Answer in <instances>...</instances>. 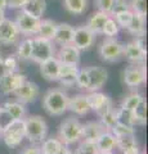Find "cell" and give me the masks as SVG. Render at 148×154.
I'll list each match as a JSON object with an SVG mask.
<instances>
[{
    "mask_svg": "<svg viewBox=\"0 0 148 154\" xmlns=\"http://www.w3.org/2000/svg\"><path fill=\"white\" fill-rule=\"evenodd\" d=\"M70 96L62 89H50L43 96L41 105L50 116H62L68 107Z\"/></svg>",
    "mask_w": 148,
    "mask_h": 154,
    "instance_id": "1",
    "label": "cell"
},
{
    "mask_svg": "<svg viewBox=\"0 0 148 154\" xmlns=\"http://www.w3.org/2000/svg\"><path fill=\"white\" fill-rule=\"evenodd\" d=\"M48 125L40 116H30L25 118V137L32 144H40L46 139Z\"/></svg>",
    "mask_w": 148,
    "mask_h": 154,
    "instance_id": "2",
    "label": "cell"
},
{
    "mask_svg": "<svg viewBox=\"0 0 148 154\" xmlns=\"http://www.w3.org/2000/svg\"><path fill=\"white\" fill-rule=\"evenodd\" d=\"M83 136V123L77 118L68 117L61 123L58 130V139L65 145H71L81 140Z\"/></svg>",
    "mask_w": 148,
    "mask_h": 154,
    "instance_id": "3",
    "label": "cell"
},
{
    "mask_svg": "<svg viewBox=\"0 0 148 154\" xmlns=\"http://www.w3.org/2000/svg\"><path fill=\"white\" fill-rule=\"evenodd\" d=\"M55 57V48L54 42L46 38L41 37H32V44H31V57L30 60L40 64L50 58Z\"/></svg>",
    "mask_w": 148,
    "mask_h": 154,
    "instance_id": "4",
    "label": "cell"
},
{
    "mask_svg": "<svg viewBox=\"0 0 148 154\" xmlns=\"http://www.w3.org/2000/svg\"><path fill=\"white\" fill-rule=\"evenodd\" d=\"M2 139L9 148H17L25 139V119H13L2 130Z\"/></svg>",
    "mask_w": 148,
    "mask_h": 154,
    "instance_id": "5",
    "label": "cell"
},
{
    "mask_svg": "<svg viewBox=\"0 0 148 154\" xmlns=\"http://www.w3.org/2000/svg\"><path fill=\"white\" fill-rule=\"evenodd\" d=\"M124 44L115 37H106L99 46V57L107 63H115L122 58Z\"/></svg>",
    "mask_w": 148,
    "mask_h": 154,
    "instance_id": "6",
    "label": "cell"
},
{
    "mask_svg": "<svg viewBox=\"0 0 148 154\" xmlns=\"http://www.w3.org/2000/svg\"><path fill=\"white\" fill-rule=\"evenodd\" d=\"M14 22H16L17 28H18V31H20L21 35L30 37V36H36L37 35L41 19L36 18L34 16H30V14H27V13L21 11L17 14V18H16Z\"/></svg>",
    "mask_w": 148,
    "mask_h": 154,
    "instance_id": "7",
    "label": "cell"
},
{
    "mask_svg": "<svg viewBox=\"0 0 148 154\" xmlns=\"http://www.w3.org/2000/svg\"><path fill=\"white\" fill-rule=\"evenodd\" d=\"M26 80V75H23L18 71L3 72L0 75V93L4 95L13 94L18 88H21Z\"/></svg>",
    "mask_w": 148,
    "mask_h": 154,
    "instance_id": "8",
    "label": "cell"
},
{
    "mask_svg": "<svg viewBox=\"0 0 148 154\" xmlns=\"http://www.w3.org/2000/svg\"><path fill=\"white\" fill-rule=\"evenodd\" d=\"M124 82L131 89H137L146 82V67L144 64H129L124 69Z\"/></svg>",
    "mask_w": 148,
    "mask_h": 154,
    "instance_id": "9",
    "label": "cell"
},
{
    "mask_svg": "<svg viewBox=\"0 0 148 154\" xmlns=\"http://www.w3.org/2000/svg\"><path fill=\"white\" fill-rule=\"evenodd\" d=\"M95 36L97 35H94V33L84 25L75 27L74 37H72V45L76 48V49H79L80 51L88 50L94 45Z\"/></svg>",
    "mask_w": 148,
    "mask_h": 154,
    "instance_id": "10",
    "label": "cell"
},
{
    "mask_svg": "<svg viewBox=\"0 0 148 154\" xmlns=\"http://www.w3.org/2000/svg\"><path fill=\"white\" fill-rule=\"evenodd\" d=\"M14 96L17 98V100L22 104H28L32 103L39 98L40 95V88L39 85L32 82V81L26 80L25 82L22 84L21 88H18L16 91H14Z\"/></svg>",
    "mask_w": 148,
    "mask_h": 154,
    "instance_id": "11",
    "label": "cell"
},
{
    "mask_svg": "<svg viewBox=\"0 0 148 154\" xmlns=\"http://www.w3.org/2000/svg\"><path fill=\"white\" fill-rule=\"evenodd\" d=\"M87 69H88V75H89V86L87 90L89 93H93V91H98L99 89H102L108 79L107 69L103 68V67H99V66L88 67Z\"/></svg>",
    "mask_w": 148,
    "mask_h": 154,
    "instance_id": "12",
    "label": "cell"
},
{
    "mask_svg": "<svg viewBox=\"0 0 148 154\" xmlns=\"http://www.w3.org/2000/svg\"><path fill=\"white\" fill-rule=\"evenodd\" d=\"M21 33L18 31L17 25L14 21L4 19L0 23V44L3 45H14L18 41Z\"/></svg>",
    "mask_w": 148,
    "mask_h": 154,
    "instance_id": "13",
    "label": "cell"
},
{
    "mask_svg": "<svg viewBox=\"0 0 148 154\" xmlns=\"http://www.w3.org/2000/svg\"><path fill=\"white\" fill-rule=\"evenodd\" d=\"M87 99L90 110H95L98 114H101L106 109L113 107L111 98L103 93H99V91H93V93L87 94Z\"/></svg>",
    "mask_w": 148,
    "mask_h": 154,
    "instance_id": "14",
    "label": "cell"
},
{
    "mask_svg": "<svg viewBox=\"0 0 148 154\" xmlns=\"http://www.w3.org/2000/svg\"><path fill=\"white\" fill-rule=\"evenodd\" d=\"M79 72V66L77 64H66L61 63L59 66V76L58 81L62 86L65 88H71L76 82V76Z\"/></svg>",
    "mask_w": 148,
    "mask_h": 154,
    "instance_id": "15",
    "label": "cell"
},
{
    "mask_svg": "<svg viewBox=\"0 0 148 154\" xmlns=\"http://www.w3.org/2000/svg\"><path fill=\"white\" fill-rule=\"evenodd\" d=\"M74 31H75V27L68 25V23H58L54 37H53V42H55V44H58L61 46L72 44Z\"/></svg>",
    "mask_w": 148,
    "mask_h": 154,
    "instance_id": "16",
    "label": "cell"
},
{
    "mask_svg": "<svg viewBox=\"0 0 148 154\" xmlns=\"http://www.w3.org/2000/svg\"><path fill=\"white\" fill-rule=\"evenodd\" d=\"M122 57H125L131 64H143L146 60L147 53L139 49L134 41H131L124 45Z\"/></svg>",
    "mask_w": 148,
    "mask_h": 154,
    "instance_id": "17",
    "label": "cell"
},
{
    "mask_svg": "<svg viewBox=\"0 0 148 154\" xmlns=\"http://www.w3.org/2000/svg\"><path fill=\"white\" fill-rule=\"evenodd\" d=\"M61 62L55 57L40 63V73L48 81H58Z\"/></svg>",
    "mask_w": 148,
    "mask_h": 154,
    "instance_id": "18",
    "label": "cell"
},
{
    "mask_svg": "<svg viewBox=\"0 0 148 154\" xmlns=\"http://www.w3.org/2000/svg\"><path fill=\"white\" fill-rule=\"evenodd\" d=\"M57 59L61 63H66V64H77L80 63V50L70 44V45H63L61 46V49L57 54Z\"/></svg>",
    "mask_w": 148,
    "mask_h": 154,
    "instance_id": "19",
    "label": "cell"
},
{
    "mask_svg": "<svg viewBox=\"0 0 148 154\" xmlns=\"http://www.w3.org/2000/svg\"><path fill=\"white\" fill-rule=\"evenodd\" d=\"M67 110H71L72 113L77 114V116H85L90 110L88 99H87V95L77 94V95H75V96H71V98L68 99Z\"/></svg>",
    "mask_w": 148,
    "mask_h": 154,
    "instance_id": "20",
    "label": "cell"
},
{
    "mask_svg": "<svg viewBox=\"0 0 148 154\" xmlns=\"http://www.w3.org/2000/svg\"><path fill=\"white\" fill-rule=\"evenodd\" d=\"M104 131H107V130L104 128V126L99 121H90L83 125V136H81V139L95 143L97 139Z\"/></svg>",
    "mask_w": 148,
    "mask_h": 154,
    "instance_id": "21",
    "label": "cell"
},
{
    "mask_svg": "<svg viewBox=\"0 0 148 154\" xmlns=\"http://www.w3.org/2000/svg\"><path fill=\"white\" fill-rule=\"evenodd\" d=\"M108 14L103 13V12H95L93 13L92 16H90L88 18L87 21V26L90 31H92L94 35H99V33H102V30H103V26L104 23H106V21L108 19Z\"/></svg>",
    "mask_w": 148,
    "mask_h": 154,
    "instance_id": "22",
    "label": "cell"
},
{
    "mask_svg": "<svg viewBox=\"0 0 148 154\" xmlns=\"http://www.w3.org/2000/svg\"><path fill=\"white\" fill-rule=\"evenodd\" d=\"M95 144H97L99 153H109L116 148V136L111 131H104L97 139Z\"/></svg>",
    "mask_w": 148,
    "mask_h": 154,
    "instance_id": "23",
    "label": "cell"
},
{
    "mask_svg": "<svg viewBox=\"0 0 148 154\" xmlns=\"http://www.w3.org/2000/svg\"><path fill=\"white\" fill-rule=\"evenodd\" d=\"M45 9H46L45 0H27L21 11L30 14V16H34L36 18L41 19L43 14L45 13Z\"/></svg>",
    "mask_w": 148,
    "mask_h": 154,
    "instance_id": "24",
    "label": "cell"
},
{
    "mask_svg": "<svg viewBox=\"0 0 148 154\" xmlns=\"http://www.w3.org/2000/svg\"><path fill=\"white\" fill-rule=\"evenodd\" d=\"M2 108L11 116L13 119H25L26 118V107L20 102H7L2 105Z\"/></svg>",
    "mask_w": 148,
    "mask_h": 154,
    "instance_id": "25",
    "label": "cell"
},
{
    "mask_svg": "<svg viewBox=\"0 0 148 154\" xmlns=\"http://www.w3.org/2000/svg\"><path fill=\"white\" fill-rule=\"evenodd\" d=\"M65 146L66 145L58 137H49L43 141L40 152L41 154H61Z\"/></svg>",
    "mask_w": 148,
    "mask_h": 154,
    "instance_id": "26",
    "label": "cell"
},
{
    "mask_svg": "<svg viewBox=\"0 0 148 154\" xmlns=\"http://www.w3.org/2000/svg\"><path fill=\"white\" fill-rule=\"evenodd\" d=\"M126 31L134 36H140L146 33V17H142L139 14H133V18L129 26L126 27Z\"/></svg>",
    "mask_w": 148,
    "mask_h": 154,
    "instance_id": "27",
    "label": "cell"
},
{
    "mask_svg": "<svg viewBox=\"0 0 148 154\" xmlns=\"http://www.w3.org/2000/svg\"><path fill=\"white\" fill-rule=\"evenodd\" d=\"M57 25H58V23H55L53 19H41L40 27H39V31H37L36 36L53 41L54 33L57 30Z\"/></svg>",
    "mask_w": 148,
    "mask_h": 154,
    "instance_id": "28",
    "label": "cell"
},
{
    "mask_svg": "<svg viewBox=\"0 0 148 154\" xmlns=\"http://www.w3.org/2000/svg\"><path fill=\"white\" fill-rule=\"evenodd\" d=\"M31 44H32V37H26V38H23L22 41L18 42V46L16 50V57L18 60H21V62L30 60Z\"/></svg>",
    "mask_w": 148,
    "mask_h": 154,
    "instance_id": "29",
    "label": "cell"
},
{
    "mask_svg": "<svg viewBox=\"0 0 148 154\" xmlns=\"http://www.w3.org/2000/svg\"><path fill=\"white\" fill-rule=\"evenodd\" d=\"M66 11L74 16L83 14L88 8V0H63Z\"/></svg>",
    "mask_w": 148,
    "mask_h": 154,
    "instance_id": "30",
    "label": "cell"
},
{
    "mask_svg": "<svg viewBox=\"0 0 148 154\" xmlns=\"http://www.w3.org/2000/svg\"><path fill=\"white\" fill-rule=\"evenodd\" d=\"M131 114H133V126H138V125H146V119H147V103H146L144 99H143L142 102L131 110Z\"/></svg>",
    "mask_w": 148,
    "mask_h": 154,
    "instance_id": "31",
    "label": "cell"
},
{
    "mask_svg": "<svg viewBox=\"0 0 148 154\" xmlns=\"http://www.w3.org/2000/svg\"><path fill=\"white\" fill-rule=\"evenodd\" d=\"M99 117H101V122L104 128L107 130V131H111L112 127L115 126V125L117 123V117H116V108H108L106 109L104 112H102L101 114H99Z\"/></svg>",
    "mask_w": 148,
    "mask_h": 154,
    "instance_id": "32",
    "label": "cell"
},
{
    "mask_svg": "<svg viewBox=\"0 0 148 154\" xmlns=\"http://www.w3.org/2000/svg\"><path fill=\"white\" fill-rule=\"evenodd\" d=\"M143 99H144V98H143V95L140 93H138V91H133V93H130L129 95H126L125 98H124L120 108L130 110V112H131V110L134 109Z\"/></svg>",
    "mask_w": 148,
    "mask_h": 154,
    "instance_id": "33",
    "label": "cell"
},
{
    "mask_svg": "<svg viewBox=\"0 0 148 154\" xmlns=\"http://www.w3.org/2000/svg\"><path fill=\"white\" fill-rule=\"evenodd\" d=\"M138 145V140L135 137V134L133 135H126V136H121V137H116V148H118L120 150H125L131 146Z\"/></svg>",
    "mask_w": 148,
    "mask_h": 154,
    "instance_id": "34",
    "label": "cell"
},
{
    "mask_svg": "<svg viewBox=\"0 0 148 154\" xmlns=\"http://www.w3.org/2000/svg\"><path fill=\"white\" fill-rule=\"evenodd\" d=\"M120 31V27L116 23V21L112 18V17H108V19L106 21L103 26V30H102V33L106 37H115Z\"/></svg>",
    "mask_w": 148,
    "mask_h": 154,
    "instance_id": "35",
    "label": "cell"
},
{
    "mask_svg": "<svg viewBox=\"0 0 148 154\" xmlns=\"http://www.w3.org/2000/svg\"><path fill=\"white\" fill-rule=\"evenodd\" d=\"M76 154H98L99 150L97 148V144L94 141H88V140H83L80 143V145L76 149Z\"/></svg>",
    "mask_w": 148,
    "mask_h": 154,
    "instance_id": "36",
    "label": "cell"
},
{
    "mask_svg": "<svg viewBox=\"0 0 148 154\" xmlns=\"http://www.w3.org/2000/svg\"><path fill=\"white\" fill-rule=\"evenodd\" d=\"M111 132L115 135L116 137H121V136H126V135H133L135 134V130L133 126H128V125H124L117 122L115 126L112 127Z\"/></svg>",
    "mask_w": 148,
    "mask_h": 154,
    "instance_id": "37",
    "label": "cell"
},
{
    "mask_svg": "<svg viewBox=\"0 0 148 154\" xmlns=\"http://www.w3.org/2000/svg\"><path fill=\"white\" fill-rule=\"evenodd\" d=\"M130 11L135 14H139L142 17L147 16V0H131L129 2Z\"/></svg>",
    "mask_w": 148,
    "mask_h": 154,
    "instance_id": "38",
    "label": "cell"
},
{
    "mask_svg": "<svg viewBox=\"0 0 148 154\" xmlns=\"http://www.w3.org/2000/svg\"><path fill=\"white\" fill-rule=\"evenodd\" d=\"M133 14H134V13H133L131 11H125V12H122V13L116 14V16L112 17V18L116 21L118 27L124 28V30H126V27L129 26V23H130L131 18H133Z\"/></svg>",
    "mask_w": 148,
    "mask_h": 154,
    "instance_id": "39",
    "label": "cell"
},
{
    "mask_svg": "<svg viewBox=\"0 0 148 154\" xmlns=\"http://www.w3.org/2000/svg\"><path fill=\"white\" fill-rule=\"evenodd\" d=\"M18 60L16 54H11L7 58H3V72H16L18 69Z\"/></svg>",
    "mask_w": 148,
    "mask_h": 154,
    "instance_id": "40",
    "label": "cell"
},
{
    "mask_svg": "<svg viewBox=\"0 0 148 154\" xmlns=\"http://www.w3.org/2000/svg\"><path fill=\"white\" fill-rule=\"evenodd\" d=\"M75 85L81 90H87L88 89V86H89V75H88V69L87 68H79Z\"/></svg>",
    "mask_w": 148,
    "mask_h": 154,
    "instance_id": "41",
    "label": "cell"
},
{
    "mask_svg": "<svg viewBox=\"0 0 148 154\" xmlns=\"http://www.w3.org/2000/svg\"><path fill=\"white\" fill-rule=\"evenodd\" d=\"M116 117H117V122L128 125V126H133V114L130 110H126L122 108H116Z\"/></svg>",
    "mask_w": 148,
    "mask_h": 154,
    "instance_id": "42",
    "label": "cell"
},
{
    "mask_svg": "<svg viewBox=\"0 0 148 154\" xmlns=\"http://www.w3.org/2000/svg\"><path fill=\"white\" fill-rule=\"evenodd\" d=\"M125 11H130V5H129L128 0H115L112 9L109 12V17H115L118 13H122Z\"/></svg>",
    "mask_w": 148,
    "mask_h": 154,
    "instance_id": "43",
    "label": "cell"
},
{
    "mask_svg": "<svg viewBox=\"0 0 148 154\" xmlns=\"http://www.w3.org/2000/svg\"><path fill=\"white\" fill-rule=\"evenodd\" d=\"M115 0H95V5H97L99 12H103L109 16V12L112 9Z\"/></svg>",
    "mask_w": 148,
    "mask_h": 154,
    "instance_id": "44",
    "label": "cell"
},
{
    "mask_svg": "<svg viewBox=\"0 0 148 154\" xmlns=\"http://www.w3.org/2000/svg\"><path fill=\"white\" fill-rule=\"evenodd\" d=\"M12 121H13V118L11 116H9L3 108H0V128L3 130L4 127H7Z\"/></svg>",
    "mask_w": 148,
    "mask_h": 154,
    "instance_id": "45",
    "label": "cell"
},
{
    "mask_svg": "<svg viewBox=\"0 0 148 154\" xmlns=\"http://www.w3.org/2000/svg\"><path fill=\"white\" fill-rule=\"evenodd\" d=\"M27 0H7V8L11 9H22Z\"/></svg>",
    "mask_w": 148,
    "mask_h": 154,
    "instance_id": "46",
    "label": "cell"
},
{
    "mask_svg": "<svg viewBox=\"0 0 148 154\" xmlns=\"http://www.w3.org/2000/svg\"><path fill=\"white\" fill-rule=\"evenodd\" d=\"M134 42L137 44V46L142 49L143 51L147 53V41H146V36L144 35H140V36H137V38L134 40Z\"/></svg>",
    "mask_w": 148,
    "mask_h": 154,
    "instance_id": "47",
    "label": "cell"
},
{
    "mask_svg": "<svg viewBox=\"0 0 148 154\" xmlns=\"http://www.w3.org/2000/svg\"><path fill=\"white\" fill-rule=\"evenodd\" d=\"M21 154H41L40 152V148L36 146V145H32V146H27L22 150Z\"/></svg>",
    "mask_w": 148,
    "mask_h": 154,
    "instance_id": "48",
    "label": "cell"
},
{
    "mask_svg": "<svg viewBox=\"0 0 148 154\" xmlns=\"http://www.w3.org/2000/svg\"><path fill=\"white\" fill-rule=\"evenodd\" d=\"M122 154H140V149H139L138 145H135V146H131L129 149L122 150Z\"/></svg>",
    "mask_w": 148,
    "mask_h": 154,
    "instance_id": "49",
    "label": "cell"
},
{
    "mask_svg": "<svg viewBox=\"0 0 148 154\" xmlns=\"http://www.w3.org/2000/svg\"><path fill=\"white\" fill-rule=\"evenodd\" d=\"M61 154H76V153H75V152H72V150H70V149H68L67 146H65Z\"/></svg>",
    "mask_w": 148,
    "mask_h": 154,
    "instance_id": "50",
    "label": "cell"
},
{
    "mask_svg": "<svg viewBox=\"0 0 148 154\" xmlns=\"http://www.w3.org/2000/svg\"><path fill=\"white\" fill-rule=\"evenodd\" d=\"M5 8H7V0H0V9L5 11Z\"/></svg>",
    "mask_w": 148,
    "mask_h": 154,
    "instance_id": "51",
    "label": "cell"
},
{
    "mask_svg": "<svg viewBox=\"0 0 148 154\" xmlns=\"http://www.w3.org/2000/svg\"><path fill=\"white\" fill-rule=\"evenodd\" d=\"M4 19H5V12L0 9V23H2V22L4 21Z\"/></svg>",
    "mask_w": 148,
    "mask_h": 154,
    "instance_id": "52",
    "label": "cell"
},
{
    "mask_svg": "<svg viewBox=\"0 0 148 154\" xmlns=\"http://www.w3.org/2000/svg\"><path fill=\"white\" fill-rule=\"evenodd\" d=\"M2 68H3V57L0 55V71H2Z\"/></svg>",
    "mask_w": 148,
    "mask_h": 154,
    "instance_id": "53",
    "label": "cell"
},
{
    "mask_svg": "<svg viewBox=\"0 0 148 154\" xmlns=\"http://www.w3.org/2000/svg\"><path fill=\"white\" fill-rule=\"evenodd\" d=\"M98 154H113L112 152H109V153H98Z\"/></svg>",
    "mask_w": 148,
    "mask_h": 154,
    "instance_id": "54",
    "label": "cell"
},
{
    "mask_svg": "<svg viewBox=\"0 0 148 154\" xmlns=\"http://www.w3.org/2000/svg\"><path fill=\"white\" fill-rule=\"evenodd\" d=\"M0 139H2V128H0Z\"/></svg>",
    "mask_w": 148,
    "mask_h": 154,
    "instance_id": "55",
    "label": "cell"
},
{
    "mask_svg": "<svg viewBox=\"0 0 148 154\" xmlns=\"http://www.w3.org/2000/svg\"><path fill=\"white\" fill-rule=\"evenodd\" d=\"M0 53H2V50H0Z\"/></svg>",
    "mask_w": 148,
    "mask_h": 154,
    "instance_id": "56",
    "label": "cell"
},
{
    "mask_svg": "<svg viewBox=\"0 0 148 154\" xmlns=\"http://www.w3.org/2000/svg\"><path fill=\"white\" fill-rule=\"evenodd\" d=\"M0 108H2V107H0Z\"/></svg>",
    "mask_w": 148,
    "mask_h": 154,
    "instance_id": "57",
    "label": "cell"
}]
</instances>
